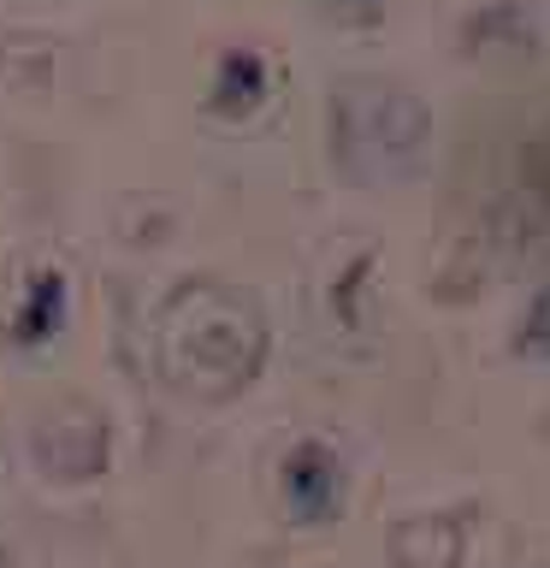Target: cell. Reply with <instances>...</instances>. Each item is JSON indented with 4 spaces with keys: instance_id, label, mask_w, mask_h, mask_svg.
Listing matches in <instances>:
<instances>
[{
    "instance_id": "6da1fadb",
    "label": "cell",
    "mask_w": 550,
    "mask_h": 568,
    "mask_svg": "<svg viewBox=\"0 0 550 568\" xmlns=\"http://www.w3.org/2000/svg\"><path fill=\"white\" fill-rule=\"evenodd\" d=\"M154 349L166 385L195 390V397H225L248 385L261 362V320L213 278H184L154 314Z\"/></svg>"
}]
</instances>
